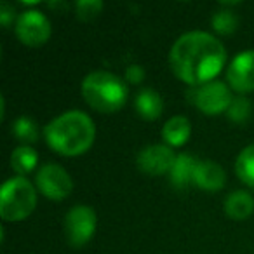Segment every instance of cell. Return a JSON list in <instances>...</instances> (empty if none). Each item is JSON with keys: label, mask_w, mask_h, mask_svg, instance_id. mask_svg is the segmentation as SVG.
Returning a JSON list of instances; mask_svg holds the SVG:
<instances>
[{"label": "cell", "mask_w": 254, "mask_h": 254, "mask_svg": "<svg viewBox=\"0 0 254 254\" xmlns=\"http://www.w3.org/2000/svg\"><path fill=\"white\" fill-rule=\"evenodd\" d=\"M226 80L239 92L254 91V49L237 54L226 70Z\"/></svg>", "instance_id": "cell-10"}, {"label": "cell", "mask_w": 254, "mask_h": 254, "mask_svg": "<svg viewBox=\"0 0 254 254\" xmlns=\"http://www.w3.org/2000/svg\"><path fill=\"white\" fill-rule=\"evenodd\" d=\"M239 26V18L230 9H219L212 14V28L221 35H232Z\"/></svg>", "instance_id": "cell-19"}, {"label": "cell", "mask_w": 254, "mask_h": 254, "mask_svg": "<svg viewBox=\"0 0 254 254\" xmlns=\"http://www.w3.org/2000/svg\"><path fill=\"white\" fill-rule=\"evenodd\" d=\"M134 108L139 117L145 120H155L162 115L164 101L162 96L155 91V89L145 87L136 94L134 98Z\"/></svg>", "instance_id": "cell-12"}, {"label": "cell", "mask_w": 254, "mask_h": 254, "mask_svg": "<svg viewBox=\"0 0 254 254\" xmlns=\"http://www.w3.org/2000/svg\"><path fill=\"white\" fill-rule=\"evenodd\" d=\"M82 96L91 108L99 113L119 112L127 101L126 82L110 71H91L82 80Z\"/></svg>", "instance_id": "cell-3"}, {"label": "cell", "mask_w": 254, "mask_h": 254, "mask_svg": "<svg viewBox=\"0 0 254 254\" xmlns=\"http://www.w3.org/2000/svg\"><path fill=\"white\" fill-rule=\"evenodd\" d=\"M190 96L193 105L205 115H219L226 112L233 99L230 87L219 80H211L193 87Z\"/></svg>", "instance_id": "cell-6"}, {"label": "cell", "mask_w": 254, "mask_h": 254, "mask_svg": "<svg viewBox=\"0 0 254 254\" xmlns=\"http://www.w3.org/2000/svg\"><path fill=\"white\" fill-rule=\"evenodd\" d=\"M12 134L16 136V139L21 143H25L26 146H30L32 143H35L39 139V126L33 119L30 117H19L12 124Z\"/></svg>", "instance_id": "cell-18"}, {"label": "cell", "mask_w": 254, "mask_h": 254, "mask_svg": "<svg viewBox=\"0 0 254 254\" xmlns=\"http://www.w3.org/2000/svg\"><path fill=\"white\" fill-rule=\"evenodd\" d=\"M191 124L187 117L176 115L169 119L162 127V139L169 146H181L190 139Z\"/></svg>", "instance_id": "cell-13"}, {"label": "cell", "mask_w": 254, "mask_h": 254, "mask_svg": "<svg viewBox=\"0 0 254 254\" xmlns=\"http://www.w3.org/2000/svg\"><path fill=\"white\" fill-rule=\"evenodd\" d=\"M226 174L219 164L212 160H198L197 169H195L193 185H197L202 190L216 191L225 187Z\"/></svg>", "instance_id": "cell-11"}, {"label": "cell", "mask_w": 254, "mask_h": 254, "mask_svg": "<svg viewBox=\"0 0 254 254\" xmlns=\"http://www.w3.org/2000/svg\"><path fill=\"white\" fill-rule=\"evenodd\" d=\"M235 173L244 185L254 188V145H249L239 153L235 160Z\"/></svg>", "instance_id": "cell-17"}, {"label": "cell", "mask_w": 254, "mask_h": 254, "mask_svg": "<svg viewBox=\"0 0 254 254\" xmlns=\"http://www.w3.org/2000/svg\"><path fill=\"white\" fill-rule=\"evenodd\" d=\"M75 9H77L78 19H82V21H92V19L101 14L103 2L101 0H78Z\"/></svg>", "instance_id": "cell-21"}, {"label": "cell", "mask_w": 254, "mask_h": 254, "mask_svg": "<svg viewBox=\"0 0 254 254\" xmlns=\"http://www.w3.org/2000/svg\"><path fill=\"white\" fill-rule=\"evenodd\" d=\"M226 61V49L207 32L183 33L169 54L171 70L191 87L211 82Z\"/></svg>", "instance_id": "cell-1"}, {"label": "cell", "mask_w": 254, "mask_h": 254, "mask_svg": "<svg viewBox=\"0 0 254 254\" xmlns=\"http://www.w3.org/2000/svg\"><path fill=\"white\" fill-rule=\"evenodd\" d=\"M14 19H18L14 7H12L11 4H7V2H2V4H0V23H2L5 28H9V26L14 23Z\"/></svg>", "instance_id": "cell-22"}, {"label": "cell", "mask_w": 254, "mask_h": 254, "mask_svg": "<svg viewBox=\"0 0 254 254\" xmlns=\"http://www.w3.org/2000/svg\"><path fill=\"white\" fill-rule=\"evenodd\" d=\"M98 226V216L91 205H75L64 216V235L68 244L82 247L92 239Z\"/></svg>", "instance_id": "cell-5"}, {"label": "cell", "mask_w": 254, "mask_h": 254, "mask_svg": "<svg viewBox=\"0 0 254 254\" xmlns=\"http://www.w3.org/2000/svg\"><path fill=\"white\" fill-rule=\"evenodd\" d=\"M37 205L35 187L26 178H9L0 191V216L4 221H21Z\"/></svg>", "instance_id": "cell-4"}, {"label": "cell", "mask_w": 254, "mask_h": 254, "mask_svg": "<svg viewBox=\"0 0 254 254\" xmlns=\"http://www.w3.org/2000/svg\"><path fill=\"white\" fill-rule=\"evenodd\" d=\"M225 212L232 219L242 221L254 212V198L251 197L249 191H232L225 200Z\"/></svg>", "instance_id": "cell-15"}, {"label": "cell", "mask_w": 254, "mask_h": 254, "mask_svg": "<svg viewBox=\"0 0 254 254\" xmlns=\"http://www.w3.org/2000/svg\"><path fill=\"white\" fill-rule=\"evenodd\" d=\"M176 157L178 155H174V152L167 145H150L138 153L136 162L139 171L152 176H160V174L171 173Z\"/></svg>", "instance_id": "cell-9"}, {"label": "cell", "mask_w": 254, "mask_h": 254, "mask_svg": "<svg viewBox=\"0 0 254 254\" xmlns=\"http://www.w3.org/2000/svg\"><path fill=\"white\" fill-rule=\"evenodd\" d=\"M47 145L64 157H77L92 146L96 127L92 119L80 110H70L53 119L44 129Z\"/></svg>", "instance_id": "cell-2"}, {"label": "cell", "mask_w": 254, "mask_h": 254, "mask_svg": "<svg viewBox=\"0 0 254 254\" xmlns=\"http://www.w3.org/2000/svg\"><path fill=\"white\" fill-rule=\"evenodd\" d=\"M14 32L21 40V44L30 47H40L49 40L53 28H51V21L46 14L35 11V9H28L18 16Z\"/></svg>", "instance_id": "cell-7"}, {"label": "cell", "mask_w": 254, "mask_h": 254, "mask_svg": "<svg viewBox=\"0 0 254 254\" xmlns=\"http://www.w3.org/2000/svg\"><path fill=\"white\" fill-rule=\"evenodd\" d=\"M251 101L246 98V96H237V98L232 99L228 110H226V115L232 122L235 124H244L251 115Z\"/></svg>", "instance_id": "cell-20"}, {"label": "cell", "mask_w": 254, "mask_h": 254, "mask_svg": "<svg viewBox=\"0 0 254 254\" xmlns=\"http://www.w3.org/2000/svg\"><path fill=\"white\" fill-rule=\"evenodd\" d=\"M126 80L129 84H141L145 80V68L139 64H131L126 70Z\"/></svg>", "instance_id": "cell-23"}, {"label": "cell", "mask_w": 254, "mask_h": 254, "mask_svg": "<svg viewBox=\"0 0 254 254\" xmlns=\"http://www.w3.org/2000/svg\"><path fill=\"white\" fill-rule=\"evenodd\" d=\"M9 162H11L12 171H16L19 176L25 178V174L32 173L37 167V164H39V155H37V152L32 146L21 145L11 153V160H9Z\"/></svg>", "instance_id": "cell-16"}, {"label": "cell", "mask_w": 254, "mask_h": 254, "mask_svg": "<svg viewBox=\"0 0 254 254\" xmlns=\"http://www.w3.org/2000/svg\"><path fill=\"white\" fill-rule=\"evenodd\" d=\"M39 191L49 200H63L73 190L70 174L58 164H46L39 169L35 178Z\"/></svg>", "instance_id": "cell-8"}, {"label": "cell", "mask_w": 254, "mask_h": 254, "mask_svg": "<svg viewBox=\"0 0 254 254\" xmlns=\"http://www.w3.org/2000/svg\"><path fill=\"white\" fill-rule=\"evenodd\" d=\"M198 160L190 153H180L176 157L173 169H171V183L176 188H187L193 185L195 169H197Z\"/></svg>", "instance_id": "cell-14"}]
</instances>
